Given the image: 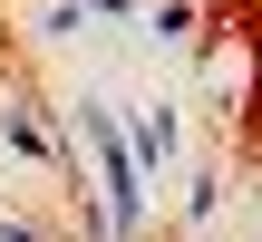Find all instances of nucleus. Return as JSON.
I'll return each mask as SVG.
<instances>
[{
	"instance_id": "obj_4",
	"label": "nucleus",
	"mask_w": 262,
	"mask_h": 242,
	"mask_svg": "<svg viewBox=\"0 0 262 242\" xmlns=\"http://www.w3.org/2000/svg\"><path fill=\"white\" fill-rule=\"evenodd\" d=\"M146 39H165V49L194 39V0H156V10H146Z\"/></svg>"
},
{
	"instance_id": "obj_2",
	"label": "nucleus",
	"mask_w": 262,
	"mask_h": 242,
	"mask_svg": "<svg viewBox=\"0 0 262 242\" xmlns=\"http://www.w3.org/2000/svg\"><path fill=\"white\" fill-rule=\"evenodd\" d=\"M0 146H10V155H29V165H58V146H49V126H39V107H29V97H0Z\"/></svg>"
},
{
	"instance_id": "obj_5",
	"label": "nucleus",
	"mask_w": 262,
	"mask_h": 242,
	"mask_svg": "<svg viewBox=\"0 0 262 242\" xmlns=\"http://www.w3.org/2000/svg\"><path fill=\"white\" fill-rule=\"evenodd\" d=\"M0 242H39V223H0Z\"/></svg>"
},
{
	"instance_id": "obj_3",
	"label": "nucleus",
	"mask_w": 262,
	"mask_h": 242,
	"mask_svg": "<svg viewBox=\"0 0 262 242\" xmlns=\"http://www.w3.org/2000/svg\"><path fill=\"white\" fill-rule=\"evenodd\" d=\"M165 155H175V116H165V107H146V116H136V175H156Z\"/></svg>"
},
{
	"instance_id": "obj_1",
	"label": "nucleus",
	"mask_w": 262,
	"mask_h": 242,
	"mask_svg": "<svg viewBox=\"0 0 262 242\" xmlns=\"http://www.w3.org/2000/svg\"><path fill=\"white\" fill-rule=\"evenodd\" d=\"M88 146H97V175H107V233H136L146 223V175H136V146L117 136L107 107H88Z\"/></svg>"
},
{
	"instance_id": "obj_6",
	"label": "nucleus",
	"mask_w": 262,
	"mask_h": 242,
	"mask_svg": "<svg viewBox=\"0 0 262 242\" xmlns=\"http://www.w3.org/2000/svg\"><path fill=\"white\" fill-rule=\"evenodd\" d=\"M78 10H126V0H78Z\"/></svg>"
}]
</instances>
